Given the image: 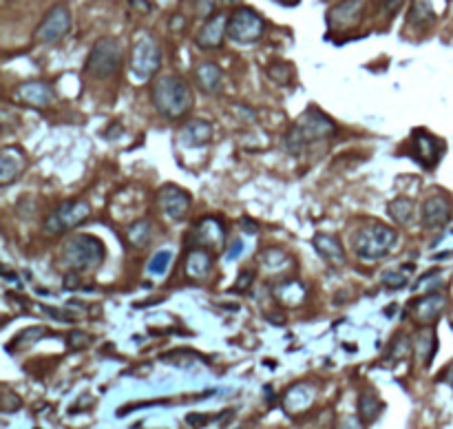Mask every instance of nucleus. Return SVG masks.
I'll use <instances>...</instances> for the list:
<instances>
[{
    "label": "nucleus",
    "instance_id": "f257e3e1",
    "mask_svg": "<svg viewBox=\"0 0 453 429\" xmlns=\"http://www.w3.org/2000/svg\"><path fill=\"white\" fill-rule=\"evenodd\" d=\"M151 100L153 107L157 109L159 115L177 120L183 117L195 105V95L188 83H183L177 75H161L153 83L151 89Z\"/></svg>",
    "mask_w": 453,
    "mask_h": 429
},
{
    "label": "nucleus",
    "instance_id": "f03ea898",
    "mask_svg": "<svg viewBox=\"0 0 453 429\" xmlns=\"http://www.w3.org/2000/svg\"><path fill=\"white\" fill-rule=\"evenodd\" d=\"M336 133V125L332 122V117H327L321 109H307L299 120L297 125L287 131L285 135V149L290 153H301L307 144L319 139H327Z\"/></svg>",
    "mask_w": 453,
    "mask_h": 429
},
{
    "label": "nucleus",
    "instance_id": "7ed1b4c3",
    "mask_svg": "<svg viewBox=\"0 0 453 429\" xmlns=\"http://www.w3.org/2000/svg\"><path fill=\"white\" fill-rule=\"evenodd\" d=\"M398 243V233L387 223L372 221L352 237V248L361 261H380Z\"/></svg>",
    "mask_w": 453,
    "mask_h": 429
},
{
    "label": "nucleus",
    "instance_id": "20e7f679",
    "mask_svg": "<svg viewBox=\"0 0 453 429\" xmlns=\"http://www.w3.org/2000/svg\"><path fill=\"white\" fill-rule=\"evenodd\" d=\"M105 255H107L105 243L93 235H75L65 246V259L75 272L95 270L105 261Z\"/></svg>",
    "mask_w": 453,
    "mask_h": 429
},
{
    "label": "nucleus",
    "instance_id": "39448f33",
    "mask_svg": "<svg viewBox=\"0 0 453 429\" xmlns=\"http://www.w3.org/2000/svg\"><path fill=\"white\" fill-rule=\"evenodd\" d=\"M265 33V20L250 7H239L228 18V38L237 45H255Z\"/></svg>",
    "mask_w": 453,
    "mask_h": 429
},
{
    "label": "nucleus",
    "instance_id": "423d86ee",
    "mask_svg": "<svg viewBox=\"0 0 453 429\" xmlns=\"http://www.w3.org/2000/svg\"><path fill=\"white\" fill-rule=\"evenodd\" d=\"M122 65V47L115 38H100L93 45L89 60H87V71L93 78H109L113 75Z\"/></svg>",
    "mask_w": 453,
    "mask_h": 429
},
{
    "label": "nucleus",
    "instance_id": "0eeeda50",
    "mask_svg": "<svg viewBox=\"0 0 453 429\" xmlns=\"http://www.w3.org/2000/svg\"><path fill=\"white\" fill-rule=\"evenodd\" d=\"M91 213L89 201L85 199H73V201H63L60 206L47 217L45 221V231L49 235H60V233H67L75 226H80L82 221H85Z\"/></svg>",
    "mask_w": 453,
    "mask_h": 429
},
{
    "label": "nucleus",
    "instance_id": "6e6552de",
    "mask_svg": "<svg viewBox=\"0 0 453 429\" xmlns=\"http://www.w3.org/2000/svg\"><path fill=\"white\" fill-rule=\"evenodd\" d=\"M159 65H161V51L157 43L149 36L139 38L131 55V73L135 75V80H142V83L151 80L159 71Z\"/></svg>",
    "mask_w": 453,
    "mask_h": 429
},
{
    "label": "nucleus",
    "instance_id": "1a4fd4ad",
    "mask_svg": "<svg viewBox=\"0 0 453 429\" xmlns=\"http://www.w3.org/2000/svg\"><path fill=\"white\" fill-rule=\"evenodd\" d=\"M71 29V14L65 5H55L47 11L43 23L38 25L33 38L38 43H58L60 38H65Z\"/></svg>",
    "mask_w": 453,
    "mask_h": 429
},
{
    "label": "nucleus",
    "instance_id": "9d476101",
    "mask_svg": "<svg viewBox=\"0 0 453 429\" xmlns=\"http://www.w3.org/2000/svg\"><path fill=\"white\" fill-rule=\"evenodd\" d=\"M225 241V231L223 223L217 217H206L201 219L191 233V243L195 248H203L208 253H215L223 246Z\"/></svg>",
    "mask_w": 453,
    "mask_h": 429
},
{
    "label": "nucleus",
    "instance_id": "9b49d317",
    "mask_svg": "<svg viewBox=\"0 0 453 429\" xmlns=\"http://www.w3.org/2000/svg\"><path fill=\"white\" fill-rule=\"evenodd\" d=\"M444 153V142H440L438 137H434L427 131H416L414 139H411V155H414L422 166L434 169L440 157Z\"/></svg>",
    "mask_w": 453,
    "mask_h": 429
},
{
    "label": "nucleus",
    "instance_id": "f8f14e48",
    "mask_svg": "<svg viewBox=\"0 0 453 429\" xmlns=\"http://www.w3.org/2000/svg\"><path fill=\"white\" fill-rule=\"evenodd\" d=\"M159 208L173 221L186 219V215L191 211V195L179 186L166 184V186H161V191H159Z\"/></svg>",
    "mask_w": 453,
    "mask_h": 429
},
{
    "label": "nucleus",
    "instance_id": "ddd939ff",
    "mask_svg": "<svg viewBox=\"0 0 453 429\" xmlns=\"http://www.w3.org/2000/svg\"><path fill=\"white\" fill-rule=\"evenodd\" d=\"M228 14H215L203 23L197 33V47L201 49H219L223 45V38L228 36Z\"/></svg>",
    "mask_w": 453,
    "mask_h": 429
},
{
    "label": "nucleus",
    "instance_id": "4468645a",
    "mask_svg": "<svg viewBox=\"0 0 453 429\" xmlns=\"http://www.w3.org/2000/svg\"><path fill=\"white\" fill-rule=\"evenodd\" d=\"M451 219V201L444 195H434L422 203V226L440 228Z\"/></svg>",
    "mask_w": 453,
    "mask_h": 429
},
{
    "label": "nucleus",
    "instance_id": "2eb2a0df",
    "mask_svg": "<svg viewBox=\"0 0 453 429\" xmlns=\"http://www.w3.org/2000/svg\"><path fill=\"white\" fill-rule=\"evenodd\" d=\"M444 305H447V297L440 295V292H431L422 299H418L414 305H411V314H414V319L422 325L427 323H434L442 310H444Z\"/></svg>",
    "mask_w": 453,
    "mask_h": 429
},
{
    "label": "nucleus",
    "instance_id": "dca6fc26",
    "mask_svg": "<svg viewBox=\"0 0 453 429\" xmlns=\"http://www.w3.org/2000/svg\"><path fill=\"white\" fill-rule=\"evenodd\" d=\"M16 100L27 107H47L53 100V91L47 83H25L16 89Z\"/></svg>",
    "mask_w": 453,
    "mask_h": 429
},
{
    "label": "nucleus",
    "instance_id": "f3484780",
    "mask_svg": "<svg viewBox=\"0 0 453 429\" xmlns=\"http://www.w3.org/2000/svg\"><path fill=\"white\" fill-rule=\"evenodd\" d=\"M25 166H27L25 155L14 147H7L3 151V155H0V181L7 186V184H11L20 173L25 171Z\"/></svg>",
    "mask_w": 453,
    "mask_h": 429
},
{
    "label": "nucleus",
    "instance_id": "a211bd4d",
    "mask_svg": "<svg viewBox=\"0 0 453 429\" xmlns=\"http://www.w3.org/2000/svg\"><path fill=\"white\" fill-rule=\"evenodd\" d=\"M361 16H363L361 0H343L341 5H336L329 11V23L334 27H352V25H358Z\"/></svg>",
    "mask_w": 453,
    "mask_h": 429
},
{
    "label": "nucleus",
    "instance_id": "6ab92c4d",
    "mask_svg": "<svg viewBox=\"0 0 453 429\" xmlns=\"http://www.w3.org/2000/svg\"><path fill=\"white\" fill-rule=\"evenodd\" d=\"M195 80H197V85H199L201 91L217 93L221 89V83H223V73H221V69L215 63H201L195 69Z\"/></svg>",
    "mask_w": 453,
    "mask_h": 429
},
{
    "label": "nucleus",
    "instance_id": "aec40b11",
    "mask_svg": "<svg viewBox=\"0 0 453 429\" xmlns=\"http://www.w3.org/2000/svg\"><path fill=\"white\" fill-rule=\"evenodd\" d=\"M181 139L191 147H206L213 139V125L206 120H191L181 131Z\"/></svg>",
    "mask_w": 453,
    "mask_h": 429
},
{
    "label": "nucleus",
    "instance_id": "412c9836",
    "mask_svg": "<svg viewBox=\"0 0 453 429\" xmlns=\"http://www.w3.org/2000/svg\"><path fill=\"white\" fill-rule=\"evenodd\" d=\"M210 268H213L210 253L203 250V248H193L188 259H186V275L195 281H201L210 275Z\"/></svg>",
    "mask_w": 453,
    "mask_h": 429
},
{
    "label": "nucleus",
    "instance_id": "4be33fe9",
    "mask_svg": "<svg viewBox=\"0 0 453 429\" xmlns=\"http://www.w3.org/2000/svg\"><path fill=\"white\" fill-rule=\"evenodd\" d=\"M314 248L329 263H339V265L345 263V250L341 246V241L332 235H316L314 237Z\"/></svg>",
    "mask_w": 453,
    "mask_h": 429
},
{
    "label": "nucleus",
    "instance_id": "5701e85b",
    "mask_svg": "<svg viewBox=\"0 0 453 429\" xmlns=\"http://www.w3.org/2000/svg\"><path fill=\"white\" fill-rule=\"evenodd\" d=\"M414 208H416L414 201H411L409 197H398L387 206V213L396 223L407 226V223H411V217H414Z\"/></svg>",
    "mask_w": 453,
    "mask_h": 429
},
{
    "label": "nucleus",
    "instance_id": "b1692460",
    "mask_svg": "<svg viewBox=\"0 0 453 429\" xmlns=\"http://www.w3.org/2000/svg\"><path fill=\"white\" fill-rule=\"evenodd\" d=\"M127 239L131 241V246L144 248V246H146V243L151 241V223H149L146 219L135 221L133 226L129 228V233H127Z\"/></svg>",
    "mask_w": 453,
    "mask_h": 429
},
{
    "label": "nucleus",
    "instance_id": "393cba45",
    "mask_svg": "<svg viewBox=\"0 0 453 429\" xmlns=\"http://www.w3.org/2000/svg\"><path fill=\"white\" fill-rule=\"evenodd\" d=\"M418 350H420V356L425 361V365L431 363V356H434L436 352V334L434 330H422L420 337H418Z\"/></svg>",
    "mask_w": 453,
    "mask_h": 429
},
{
    "label": "nucleus",
    "instance_id": "a878e982",
    "mask_svg": "<svg viewBox=\"0 0 453 429\" xmlns=\"http://www.w3.org/2000/svg\"><path fill=\"white\" fill-rule=\"evenodd\" d=\"M171 261H173V253H171V250H159V253L151 259V263H149V272L155 275V277L166 275Z\"/></svg>",
    "mask_w": 453,
    "mask_h": 429
},
{
    "label": "nucleus",
    "instance_id": "bb28decb",
    "mask_svg": "<svg viewBox=\"0 0 453 429\" xmlns=\"http://www.w3.org/2000/svg\"><path fill=\"white\" fill-rule=\"evenodd\" d=\"M380 410H383V405L374 394H363L361 396V414H363L365 420H374Z\"/></svg>",
    "mask_w": 453,
    "mask_h": 429
},
{
    "label": "nucleus",
    "instance_id": "cd10ccee",
    "mask_svg": "<svg viewBox=\"0 0 453 429\" xmlns=\"http://www.w3.org/2000/svg\"><path fill=\"white\" fill-rule=\"evenodd\" d=\"M411 23H429V20H434V11H431L427 0H416L414 7H411Z\"/></svg>",
    "mask_w": 453,
    "mask_h": 429
},
{
    "label": "nucleus",
    "instance_id": "c85d7f7f",
    "mask_svg": "<svg viewBox=\"0 0 453 429\" xmlns=\"http://www.w3.org/2000/svg\"><path fill=\"white\" fill-rule=\"evenodd\" d=\"M267 75H270L275 83H279V85H287L292 80V69L287 65H283V63H277V65H272L270 69H267Z\"/></svg>",
    "mask_w": 453,
    "mask_h": 429
},
{
    "label": "nucleus",
    "instance_id": "c756f323",
    "mask_svg": "<svg viewBox=\"0 0 453 429\" xmlns=\"http://www.w3.org/2000/svg\"><path fill=\"white\" fill-rule=\"evenodd\" d=\"M383 283H385V285H389V288L398 290V288H405V285H407V277H405L403 272L389 270V272H385V275H383Z\"/></svg>",
    "mask_w": 453,
    "mask_h": 429
},
{
    "label": "nucleus",
    "instance_id": "7c9ffc66",
    "mask_svg": "<svg viewBox=\"0 0 453 429\" xmlns=\"http://www.w3.org/2000/svg\"><path fill=\"white\" fill-rule=\"evenodd\" d=\"M252 279H255V272H252V270H243V272L239 275L237 283H235V288H237L239 292L245 290V288H248V285L252 283Z\"/></svg>",
    "mask_w": 453,
    "mask_h": 429
},
{
    "label": "nucleus",
    "instance_id": "2f4dec72",
    "mask_svg": "<svg viewBox=\"0 0 453 429\" xmlns=\"http://www.w3.org/2000/svg\"><path fill=\"white\" fill-rule=\"evenodd\" d=\"M215 7H217V0H197L199 16H213Z\"/></svg>",
    "mask_w": 453,
    "mask_h": 429
},
{
    "label": "nucleus",
    "instance_id": "473e14b6",
    "mask_svg": "<svg viewBox=\"0 0 453 429\" xmlns=\"http://www.w3.org/2000/svg\"><path fill=\"white\" fill-rule=\"evenodd\" d=\"M131 5L137 7V9H142V11H149V9H151L149 0H131Z\"/></svg>",
    "mask_w": 453,
    "mask_h": 429
},
{
    "label": "nucleus",
    "instance_id": "72a5a7b5",
    "mask_svg": "<svg viewBox=\"0 0 453 429\" xmlns=\"http://www.w3.org/2000/svg\"><path fill=\"white\" fill-rule=\"evenodd\" d=\"M239 250H241V241H235V246H233V250L228 253V259H235V257L239 255Z\"/></svg>",
    "mask_w": 453,
    "mask_h": 429
},
{
    "label": "nucleus",
    "instance_id": "f704fd0d",
    "mask_svg": "<svg viewBox=\"0 0 453 429\" xmlns=\"http://www.w3.org/2000/svg\"><path fill=\"white\" fill-rule=\"evenodd\" d=\"M279 3H281V5H287V7H294V5L299 3V0H279Z\"/></svg>",
    "mask_w": 453,
    "mask_h": 429
},
{
    "label": "nucleus",
    "instance_id": "c9c22d12",
    "mask_svg": "<svg viewBox=\"0 0 453 429\" xmlns=\"http://www.w3.org/2000/svg\"><path fill=\"white\" fill-rule=\"evenodd\" d=\"M447 381L453 385V365H449V370H447Z\"/></svg>",
    "mask_w": 453,
    "mask_h": 429
},
{
    "label": "nucleus",
    "instance_id": "e433bc0d",
    "mask_svg": "<svg viewBox=\"0 0 453 429\" xmlns=\"http://www.w3.org/2000/svg\"><path fill=\"white\" fill-rule=\"evenodd\" d=\"M223 3H225V5H237L239 0H223Z\"/></svg>",
    "mask_w": 453,
    "mask_h": 429
}]
</instances>
